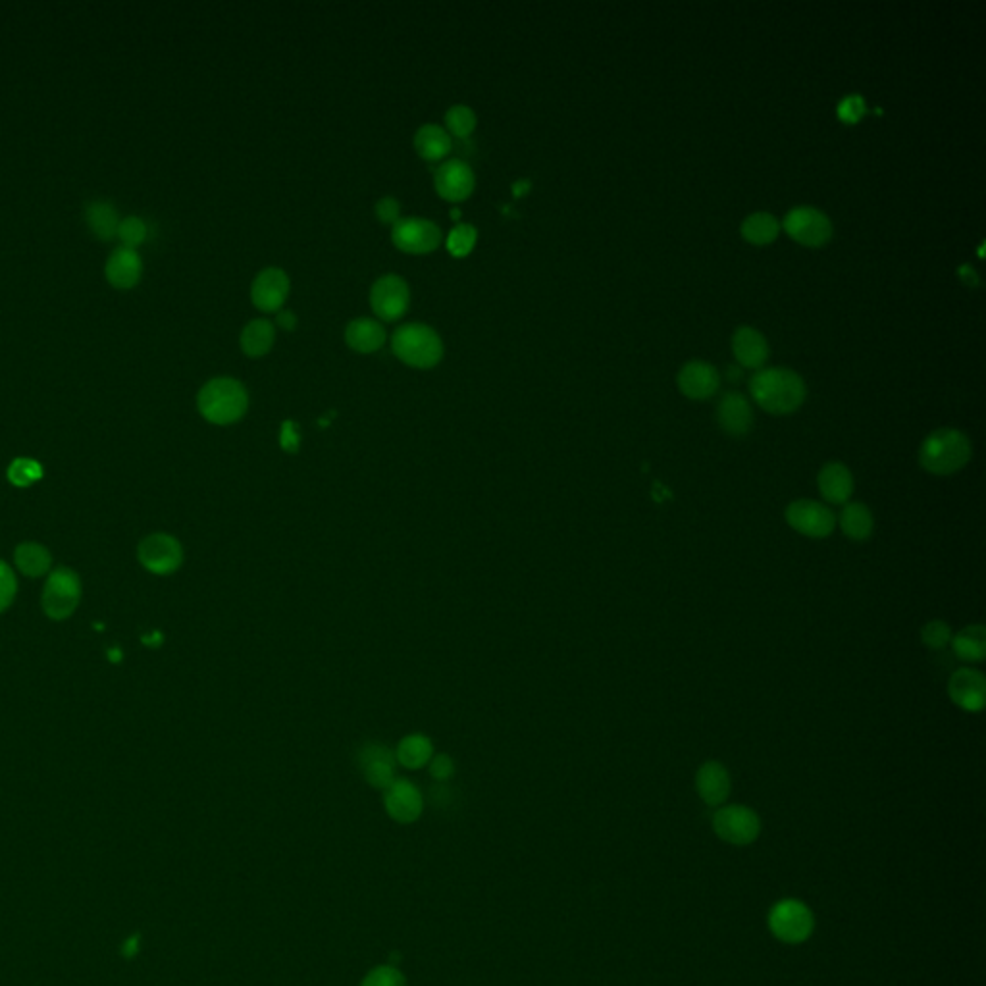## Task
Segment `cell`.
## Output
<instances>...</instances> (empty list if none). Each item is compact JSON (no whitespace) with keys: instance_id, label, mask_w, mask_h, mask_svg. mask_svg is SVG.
Here are the masks:
<instances>
[{"instance_id":"cell-22","label":"cell","mask_w":986,"mask_h":986,"mask_svg":"<svg viewBox=\"0 0 986 986\" xmlns=\"http://www.w3.org/2000/svg\"><path fill=\"white\" fill-rule=\"evenodd\" d=\"M732 351L738 359V363L746 368H761L767 357H769V345L763 334H759L753 328H738L734 338H732Z\"/></svg>"},{"instance_id":"cell-3","label":"cell","mask_w":986,"mask_h":986,"mask_svg":"<svg viewBox=\"0 0 986 986\" xmlns=\"http://www.w3.org/2000/svg\"><path fill=\"white\" fill-rule=\"evenodd\" d=\"M197 405L201 415L205 416L208 422L226 426V424H234L247 413L249 393L239 380L214 378L199 391Z\"/></svg>"},{"instance_id":"cell-5","label":"cell","mask_w":986,"mask_h":986,"mask_svg":"<svg viewBox=\"0 0 986 986\" xmlns=\"http://www.w3.org/2000/svg\"><path fill=\"white\" fill-rule=\"evenodd\" d=\"M813 929V913L800 900H780L769 911V931L784 944H802L813 935Z\"/></svg>"},{"instance_id":"cell-13","label":"cell","mask_w":986,"mask_h":986,"mask_svg":"<svg viewBox=\"0 0 986 986\" xmlns=\"http://www.w3.org/2000/svg\"><path fill=\"white\" fill-rule=\"evenodd\" d=\"M434 183H436V191L440 193V197H443L445 201L457 203V201H465L468 195L474 191L476 176H474V170L470 168V164H467L465 160L449 158L436 170Z\"/></svg>"},{"instance_id":"cell-8","label":"cell","mask_w":986,"mask_h":986,"mask_svg":"<svg viewBox=\"0 0 986 986\" xmlns=\"http://www.w3.org/2000/svg\"><path fill=\"white\" fill-rule=\"evenodd\" d=\"M713 831L732 846H748L759 836L761 821L746 805H725L713 815Z\"/></svg>"},{"instance_id":"cell-12","label":"cell","mask_w":986,"mask_h":986,"mask_svg":"<svg viewBox=\"0 0 986 986\" xmlns=\"http://www.w3.org/2000/svg\"><path fill=\"white\" fill-rule=\"evenodd\" d=\"M409 303H411L409 284L397 274H386L378 278L370 289L372 311L386 322L401 318L409 309Z\"/></svg>"},{"instance_id":"cell-18","label":"cell","mask_w":986,"mask_h":986,"mask_svg":"<svg viewBox=\"0 0 986 986\" xmlns=\"http://www.w3.org/2000/svg\"><path fill=\"white\" fill-rule=\"evenodd\" d=\"M721 378L715 366L703 363V361H692L684 364L680 374H678V388L694 401H703L713 397L719 390Z\"/></svg>"},{"instance_id":"cell-36","label":"cell","mask_w":986,"mask_h":986,"mask_svg":"<svg viewBox=\"0 0 986 986\" xmlns=\"http://www.w3.org/2000/svg\"><path fill=\"white\" fill-rule=\"evenodd\" d=\"M921 638H923V644L927 648H946L952 642V628H950V624L944 623V621H931V623L923 626Z\"/></svg>"},{"instance_id":"cell-14","label":"cell","mask_w":986,"mask_h":986,"mask_svg":"<svg viewBox=\"0 0 986 986\" xmlns=\"http://www.w3.org/2000/svg\"><path fill=\"white\" fill-rule=\"evenodd\" d=\"M948 696L967 713H979L985 707V675L971 667H961L948 680Z\"/></svg>"},{"instance_id":"cell-26","label":"cell","mask_w":986,"mask_h":986,"mask_svg":"<svg viewBox=\"0 0 986 986\" xmlns=\"http://www.w3.org/2000/svg\"><path fill=\"white\" fill-rule=\"evenodd\" d=\"M840 528H842L844 536L854 540V542L869 540L873 534V528H875V519H873L871 509L861 501L848 503L840 513Z\"/></svg>"},{"instance_id":"cell-20","label":"cell","mask_w":986,"mask_h":986,"mask_svg":"<svg viewBox=\"0 0 986 986\" xmlns=\"http://www.w3.org/2000/svg\"><path fill=\"white\" fill-rule=\"evenodd\" d=\"M717 420H719V426L723 428V432H727L728 436L742 438L752 430V405L748 403V399L742 393L730 391L719 403Z\"/></svg>"},{"instance_id":"cell-23","label":"cell","mask_w":986,"mask_h":986,"mask_svg":"<svg viewBox=\"0 0 986 986\" xmlns=\"http://www.w3.org/2000/svg\"><path fill=\"white\" fill-rule=\"evenodd\" d=\"M345 341L359 353H374L386 343V328L374 318H355L345 328Z\"/></svg>"},{"instance_id":"cell-43","label":"cell","mask_w":986,"mask_h":986,"mask_svg":"<svg viewBox=\"0 0 986 986\" xmlns=\"http://www.w3.org/2000/svg\"><path fill=\"white\" fill-rule=\"evenodd\" d=\"M430 773L436 780H447L455 773L453 759L449 755H438L430 763Z\"/></svg>"},{"instance_id":"cell-2","label":"cell","mask_w":986,"mask_h":986,"mask_svg":"<svg viewBox=\"0 0 986 986\" xmlns=\"http://www.w3.org/2000/svg\"><path fill=\"white\" fill-rule=\"evenodd\" d=\"M973 457L969 438L956 428H940L929 434L919 449V465L929 474L950 476L967 467Z\"/></svg>"},{"instance_id":"cell-7","label":"cell","mask_w":986,"mask_h":986,"mask_svg":"<svg viewBox=\"0 0 986 986\" xmlns=\"http://www.w3.org/2000/svg\"><path fill=\"white\" fill-rule=\"evenodd\" d=\"M784 519L792 530L811 540L829 538L836 526V517L831 509L815 499H794L786 507Z\"/></svg>"},{"instance_id":"cell-11","label":"cell","mask_w":986,"mask_h":986,"mask_svg":"<svg viewBox=\"0 0 986 986\" xmlns=\"http://www.w3.org/2000/svg\"><path fill=\"white\" fill-rule=\"evenodd\" d=\"M139 563L153 574L166 576L182 567L183 549L180 542L168 534H151L137 549Z\"/></svg>"},{"instance_id":"cell-34","label":"cell","mask_w":986,"mask_h":986,"mask_svg":"<svg viewBox=\"0 0 986 986\" xmlns=\"http://www.w3.org/2000/svg\"><path fill=\"white\" fill-rule=\"evenodd\" d=\"M478 241V230L472 224H457L447 235V249L455 257H467Z\"/></svg>"},{"instance_id":"cell-37","label":"cell","mask_w":986,"mask_h":986,"mask_svg":"<svg viewBox=\"0 0 986 986\" xmlns=\"http://www.w3.org/2000/svg\"><path fill=\"white\" fill-rule=\"evenodd\" d=\"M361 986H407V981L397 967L380 965L364 977Z\"/></svg>"},{"instance_id":"cell-35","label":"cell","mask_w":986,"mask_h":986,"mask_svg":"<svg viewBox=\"0 0 986 986\" xmlns=\"http://www.w3.org/2000/svg\"><path fill=\"white\" fill-rule=\"evenodd\" d=\"M8 478L12 484L26 488L41 478V467L29 459H16L8 468Z\"/></svg>"},{"instance_id":"cell-24","label":"cell","mask_w":986,"mask_h":986,"mask_svg":"<svg viewBox=\"0 0 986 986\" xmlns=\"http://www.w3.org/2000/svg\"><path fill=\"white\" fill-rule=\"evenodd\" d=\"M106 276H108V282L114 287L128 289V287L135 286L139 282V276H141L139 255L130 247H122V249L114 251L108 264H106Z\"/></svg>"},{"instance_id":"cell-10","label":"cell","mask_w":986,"mask_h":986,"mask_svg":"<svg viewBox=\"0 0 986 986\" xmlns=\"http://www.w3.org/2000/svg\"><path fill=\"white\" fill-rule=\"evenodd\" d=\"M784 230L805 247H823L832 237L829 216L813 207L792 208L784 218Z\"/></svg>"},{"instance_id":"cell-27","label":"cell","mask_w":986,"mask_h":986,"mask_svg":"<svg viewBox=\"0 0 986 986\" xmlns=\"http://www.w3.org/2000/svg\"><path fill=\"white\" fill-rule=\"evenodd\" d=\"M952 648L961 661L981 663L986 657V630L983 624H969L952 636Z\"/></svg>"},{"instance_id":"cell-40","label":"cell","mask_w":986,"mask_h":986,"mask_svg":"<svg viewBox=\"0 0 986 986\" xmlns=\"http://www.w3.org/2000/svg\"><path fill=\"white\" fill-rule=\"evenodd\" d=\"M118 235L124 239V243H126V245H128L131 249V247H135V245H139V243H143V241H145V237H147V228H145V224H143L139 218L131 216V218L124 220V222L120 224V228H118Z\"/></svg>"},{"instance_id":"cell-6","label":"cell","mask_w":986,"mask_h":986,"mask_svg":"<svg viewBox=\"0 0 986 986\" xmlns=\"http://www.w3.org/2000/svg\"><path fill=\"white\" fill-rule=\"evenodd\" d=\"M79 597L81 582L78 574L66 567H60L51 572L43 588V611L54 621H64L78 609Z\"/></svg>"},{"instance_id":"cell-33","label":"cell","mask_w":986,"mask_h":986,"mask_svg":"<svg viewBox=\"0 0 986 986\" xmlns=\"http://www.w3.org/2000/svg\"><path fill=\"white\" fill-rule=\"evenodd\" d=\"M476 122V114L467 104H453L445 112V126L449 135L453 133L455 137H468L476 128Z\"/></svg>"},{"instance_id":"cell-42","label":"cell","mask_w":986,"mask_h":986,"mask_svg":"<svg viewBox=\"0 0 986 986\" xmlns=\"http://www.w3.org/2000/svg\"><path fill=\"white\" fill-rule=\"evenodd\" d=\"M280 443H282V449L287 451V453H295L299 449V443H301V436L297 432V426L295 422L291 420H286L282 424V434H280Z\"/></svg>"},{"instance_id":"cell-4","label":"cell","mask_w":986,"mask_h":986,"mask_svg":"<svg viewBox=\"0 0 986 986\" xmlns=\"http://www.w3.org/2000/svg\"><path fill=\"white\" fill-rule=\"evenodd\" d=\"M391 349L397 359L416 368H432L443 357L440 334L422 322L401 324L391 336Z\"/></svg>"},{"instance_id":"cell-44","label":"cell","mask_w":986,"mask_h":986,"mask_svg":"<svg viewBox=\"0 0 986 986\" xmlns=\"http://www.w3.org/2000/svg\"><path fill=\"white\" fill-rule=\"evenodd\" d=\"M276 322H278L282 328H286V330H293V328H295V324H297V316H295V312L282 309V311H278V314H276Z\"/></svg>"},{"instance_id":"cell-15","label":"cell","mask_w":986,"mask_h":986,"mask_svg":"<svg viewBox=\"0 0 986 986\" xmlns=\"http://www.w3.org/2000/svg\"><path fill=\"white\" fill-rule=\"evenodd\" d=\"M289 293V276L282 268H264L253 280L251 301L264 312L282 311Z\"/></svg>"},{"instance_id":"cell-19","label":"cell","mask_w":986,"mask_h":986,"mask_svg":"<svg viewBox=\"0 0 986 986\" xmlns=\"http://www.w3.org/2000/svg\"><path fill=\"white\" fill-rule=\"evenodd\" d=\"M817 486L825 501L832 505H846L854 495V474L844 463L832 461L819 470Z\"/></svg>"},{"instance_id":"cell-21","label":"cell","mask_w":986,"mask_h":986,"mask_svg":"<svg viewBox=\"0 0 986 986\" xmlns=\"http://www.w3.org/2000/svg\"><path fill=\"white\" fill-rule=\"evenodd\" d=\"M696 790L709 807H719L730 796V775L719 761H705L696 773Z\"/></svg>"},{"instance_id":"cell-28","label":"cell","mask_w":986,"mask_h":986,"mask_svg":"<svg viewBox=\"0 0 986 986\" xmlns=\"http://www.w3.org/2000/svg\"><path fill=\"white\" fill-rule=\"evenodd\" d=\"M274 339H276V328L270 320H264V318H257V320H251L243 332H241V349L245 351V355L249 357H262L266 355L272 345H274Z\"/></svg>"},{"instance_id":"cell-16","label":"cell","mask_w":986,"mask_h":986,"mask_svg":"<svg viewBox=\"0 0 986 986\" xmlns=\"http://www.w3.org/2000/svg\"><path fill=\"white\" fill-rule=\"evenodd\" d=\"M384 804H386V811L393 821L409 825V823H415L416 819L420 817L424 800H422L420 790L416 788L413 782L395 779L386 788Z\"/></svg>"},{"instance_id":"cell-9","label":"cell","mask_w":986,"mask_h":986,"mask_svg":"<svg viewBox=\"0 0 986 986\" xmlns=\"http://www.w3.org/2000/svg\"><path fill=\"white\" fill-rule=\"evenodd\" d=\"M442 237V228L436 222L415 216L399 218L391 230L393 245L413 255H422L438 249Z\"/></svg>"},{"instance_id":"cell-46","label":"cell","mask_w":986,"mask_h":986,"mask_svg":"<svg viewBox=\"0 0 986 986\" xmlns=\"http://www.w3.org/2000/svg\"><path fill=\"white\" fill-rule=\"evenodd\" d=\"M451 214H453V218H459V216H461V210H459V208H453V210H451Z\"/></svg>"},{"instance_id":"cell-29","label":"cell","mask_w":986,"mask_h":986,"mask_svg":"<svg viewBox=\"0 0 986 986\" xmlns=\"http://www.w3.org/2000/svg\"><path fill=\"white\" fill-rule=\"evenodd\" d=\"M14 563L22 574H26L29 578H39L51 569L52 557L45 545L26 542L16 547Z\"/></svg>"},{"instance_id":"cell-25","label":"cell","mask_w":986,"mask_h":986,"mask_svg":"<svg viewBox=\"0 0 986 986\" xmlns=\"http://www.w3.org/2000/svg\"><path fill=\"white\" fill-rule=\"evenodd\" d=\"M415 149L424 160H442L451 153L453 139L449 131L438 124H424L415 133Z\"/></svg>"},{"instance_id":"cell-17","label":"cell","mask_w":986,"mask_h":986,"mask_svg":"<svg viewBox=\"0 0 986 986\" xmlns=\"http://www.w3.org/2000/svg\"><path fill=\"white\" fill-rule=\"evenodd\" d=\"M359 769L370 786L386 790L395 780V753L378 742L364 744L359 752Z\"/></svg>"},{"instance_id":"cell-1","label":"cell","mask_w":986,"mask_h":986,"mask_svg":"<svg viewBox=\"0 0 986 986\" xmlns=\"http://www.w3.org/2000/svg\"><path fill=\"white\" fill-rule=\"evenodd\" d=\"M753 401L771 415H790L804 405L805 382L788 368L759 370L750 382Z\"/></svg>"},{"instance_id":"cell-31","label":"cell","mask_w":986,"mask_h":986,"mask_svg":"<svg viewBox=\"0 0 986 986\" xmlns=\"http://www.w3.org/2000/svg\"><path fill=\"white\" fill-rule=\"evenodd\" d=\"M742 235L753 245H769L779 237L780 226L777 218L769 212L750 214L742 224Z\"/></svg>"},{"instance_id":"cell-39","label":"cell","mask_w":986,"mask_h":986,"mask_svg":"<svg viewBox=\"0 0 986 986\" xmlns=\"http://www.w3.org/2000/svg\"><path fill=\"white\" fill-rule=\"evenodd\" d=\"M865 114V101L859 95H850L838 104V118L844 124H857Z\"/></svg>"},{"instance_id":"cell-30","label":"cell","mask_w":986,"mask_h":986,"mask_svg":"<svg viewBox=\"0 0 986 986\" xmlns=\"http://www.w3.org/2000/svg\"><path fill=\"white\" fill-rule=\"evenodd\" d=\"M432 752V742L426 736L411 734L399 742L395 750V761H399L407 769H422L426 763H430Z\"/></svg>"},{"instance_id":"cell-45","label":"cell","mask_w":986,"mask_h":986,"mask_svg":"<svg viewBox=\"0 0 986 986\" xmlns=\"http://www.w3.org/2000/svg\"><path fill=\"white\" fill-rule=\"evenodd\" d=\"M528 189H530V182H526V180H522V182H515V185H513V193H515L517 197L524 195Z\"/></svg>"},{"instance_id":"cell-38","label":"cell","mask_w":986,"mask_h":986,"mask_svg":"<svg viewBox=\"0 0 986 986\" xmlns=\"http://www.w3.org/2000/svg\"><path fill=\"white\" fill-rule=\"evenodd\" d=\"M16 592H18L16 574L6 563L0 561V613L12 605Z\"/></svg>"},{"instance_id":"cell-41","label":"cell","mask_w":986,"mask_h":986,"mask_svg":"<svg viewBox=\"0 0 986 986\" xmlns=\"http://www.w3.org/2000/svg\"><path fill=\"white\" fill-rule=\"evenodd\" d=\"M376 214H378V218L382 222L395 224L401 218L399 216L401 214V205H399V201L395 197H384V199H380L376 203Z\"/></svg>"},{"instance_id":"cell-32","label":"cell","mask_w":986,"mask_h":986,"mask_svg":"<svg viewBox=\"0 0 986 986\" xmlns=\"http://www.w3.org/2000/svg\"><path fill=\"white\" fill-rule=\"evenodd\" d=\"M87 222L93 234L101 239H112L120 228L118 214L108 203H95L87 208Z\"/></svg>"}]
</instances>
